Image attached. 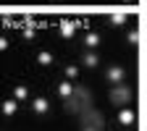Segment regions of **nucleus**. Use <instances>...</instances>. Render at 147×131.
<instances>
[{"label": "nucleus", "mask_w": 147, "mask_h": 131, "mask_svg": "<svg viewBox=\"0 0 147 131\" xmlns=\"http://www.w3.org/2000/svg\"><path fill=\"white\" fill-rule=\"evenodd\" d=\"M105 126V121H102V116L100 113H95L92 107H87V110H82V128H102Z\"/></svg>", "instance_id": "obj_1"}, {"label": "nucleus", "mask_w": 147, "mask_h": 131, "mask_svg": "<svg viewBox=\"0 0 147 131\" xmlns=\"http://www.w3.org/2000/svg\"><path fill=\"white\" fill-rule=\"evenodd\" d=\"M110 102H116V105L131 102V89L123 87V84H113V89H110Z\"/></svg>", "instance_id": "obj_2"}, {"label": "nucleus", "mask_w": 147, "mask_h": 131, "mask_svg": "<svg viewBox=\"0 0 147 131\" xmlns=\"http://www.w3.org/2000/svg\"><path fill=\"white\" fill-rule=\"evenodd\" d=\"M105 79H108L110 84H121V81L126 79V71H123L121 66H110V68L105 71Z\"/></svg>", "instance_id": "obj_3"}, {"label": "nucleus", "mask_w": 147, "mask_h": 131, "mask_svg": "<svg viewBox=\"0 0 147 131\" xmlns=\"http://www.w3.org/2000/svg\"><path fill=\"white\" fill-rule=\"evenodd\" d=\"M74 95H76V100H79V105H82V110H87L89 107V102H92V95L84 89V87H74Z\"/></svg>", "instance_id": "obj_4"}, {"label": "nucleus", "mask_w": 147, "mask_h": 131, "mask_svg": "<svg viewBox=\"0 0 147 131\" xmlns=\"http://www.w3.org/2000/svg\"><path fill=\"white\" fill-rule=\"evenodd\" d=\"M63 110H66V113H79V110H82V105H79L76 95H71V97H66V100H63Z\"/></svg>", "instance_id": "obj_5"}, {"label": "nucleus", "mask_w": 147, "mask_h": 131, "mask_svg": "<svg viewBox=\"0 0 147 131\" xmlns=\"http://www.w3.org/2000/svg\"><path fill=\"white\" fill-rule=\"evenodd\" d=\"M74 32H76V21H71V18H63V21H61V34H63V37H71Z\"/></svg>", "instance_id": "obj_6"}, {"label": "nucleus", "mask_w": 147, "mask_h": 131, "mask_svg": "<svg viewBox=\"0 0 147 131\" xmlns=\"http://www.w3.org/2000/svg\"><path fill=\"white\" fill-rule=\"evenodd\" d=\"M58 95H61L63 100L71 97V95H74V84H71V81H61V84H58Z\"/></svg>", "instance_id": "obj_7"}, {"label": "nucleus", "mask_w": 147, "mask_h": 131, "mask_svg": "<svg viewBox=\"0 0 147 131\" xmlns=\"http://www.w3.org/2000/svg\"><path fill=\"white\" fill-rule=\"evenodd\" d=\"M47 107H50V105H47V100H42V97L32 102V110H34L37 116H42V113H47Z\"/></svg>", "instance_id": "obj_8"}, {"label": "nucleus", "mask_w": 147, "mask_h": 131, "mask_svg": "<svg viewBox=\"0 0 147 131\" xmlns=\"http://www.w3.org/2000/svg\"><path fill=\"white\" fill-rule=\"evenodd\" d=\"M118 121H121L123 126H131V123H134V110H121Z\"/></svg>", "instance_id": "obj_9"}, {"label": "nucleus", "mask_w": 147, "mask_h": 131, "mask_svg": "<svg viewBox=\"0 0 147 131\" xmlns=\"http://www.w3.org/2000/svg\"><path fill=\"white\" fill-rule=\"evenodd\" d=\"M84 45H87V47H97V45H100V37H97L95 32L84 34Z\"/></svg>", "instance_id": "obj_10"}, {"label": "nucleus", "mask_w": 147, "mask_h": 131, "mask_svg": "<svg viewBox=\"0 0 147 131\" xmlns=\"http://www.w3.org/2000/svg\"><path fill=\"white\" fill-rule=\"evenodd\" d=\"M82 63H84L87 68H95V66H97V55H95V52H87L84 58H82Z\"/></svg>", "instance_id": "obj_11"}, {"label": "nucleus", "mask_w": 147, "mask_h": 131, "mask_svg": "<svg viewBox=\"0 0 147 131\" xmlns=\"http://www.w3.org/2000/svg\"><path fill=\"white\" fill-rule=\"evenodd\" d=\"M3 113H5V116H13V113H16V100H5V102H3Z\"/></svg>", "instance_id": "obj_12"}, {"label": "nucleus", "mask_w": 147, "mask_h": 131, "mask_svg": "<svg viewBox=\"0 0 147 131\" xmlns=\"http://www.w3.org/2000/svg\"><path fill=\"white\" fill-rule=\"evenodd\" d=\"M123 21H126V16H123V13H113V16H110V24H113V26H121Z\"/></svg>", "instance_id": "obj_13"}, {"label": "nucleus", "mask_w": 147, "mask_h": 131, "mask_svg": "<svg viewBox=\"0 0 147 131\" xmlns=\"http://www.w3.org/2000/svg\"><path fill=\"white\" fill-rule=\"evenodd\" d=\"M129 45H131V47H137V45H139V32H137V29L129 32Z\"/></svg>", "instance_id": "obj_14"}, {"label": "nucleus", "mask_w": 147, "mask_h": 131, "mask_svg": "<svg viewBox=\"0 0 147 131\" xmlns=\"http://www.w3.org/2000/svg\"><path fill=\"white\" fill-rule=\"evenodd\" d=\"M37 60H40L42 66H50V63H53V55H50V52H40V55H37Z\"/></svg>", "instance_id": "obj_15"}, {"label": "nucleus", "mask_w": 147, "mask_h": 131, "mask_svg": "<svg viewBox=\"0 0 147 131\" xmlns=\"http://www.w3.org/2000/svg\"><path fill=\"white\" fill-rule=\"evenodd\" d=\"M24 34H26V37H34V21H32V18H26V26H24Z\"/></svg>", "instance_id": "obj_16"}, {"label": "nucleus", "mask_w": 147, "mask_h": 131, "mask_svg": "<svg viewBox=\"0 0 147 131\" xmlns=\"http://www.w3.org/2000/svg\"><path fill=\"white\" fill-rule=\"evenodd\" d=\"M26 97H29L26 87H16V100H26Z\"/></svg>", "instance_id": "obj_17"}, {"label": "nucleus", "mask_w": 147, "mask_h": 131, "mask_svg": "<svg viewBox=\"0 0 147 131\" xmlns=\"http://www.w3.org/2000/svg\"><path fill=\"white\" fill-rule=\"evenodd\" d=\"M76 73H79L76 66H68V68H66V76H68V79H76Z\"/></svg>", "instance_id": "obj_18"}, {"label": "nucleus", "mask_w": 147, "mask_h": 131, "mask_svg": "<svg viewBox=\"0 0 147 131\" xmlns=\"http://www.w3.org/2000/svg\"><path fill=\"white\" fill-rule=\"evenodd\" d=\"M126 3H137V0H126Z\"/></svg>", "instance_id": "obj_19"}]
</instances>
